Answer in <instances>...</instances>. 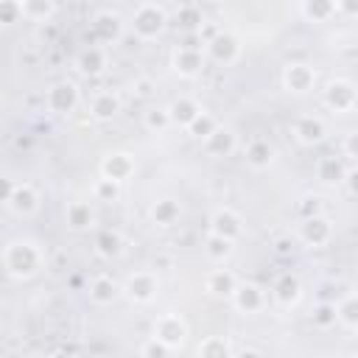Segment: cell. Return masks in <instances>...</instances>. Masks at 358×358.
<instances>
[{"label": "cell", "instance_id": "ee69618b", "mask_svg": "<svg viewBox=\"0 0 358 358\" xmlns=\"http://www.w3.org/2000/svg\"><path fill=\"white\" fill-rule=\"evenodd\" d=\"M50 358H76V355H73V352H67V350H59V352H53Z\"/></svg>", "mask_w": 358, "mask_h": 358}, {"label": "cell", "instance_id": "2e32d148", "mask_svg": "<svg viewBox=\"0 0 358 358\" xmlns=\"http://www.w3.org/2000/svg\"><path fill=\"white\" fill-rule=\"evenodd\" d=\"M207 50H210V56H213L215 62L229 64V62L238 56V39H235V36H229V34H218V36L207 45Z\"/></svg>", "mask_w": 358, "mask_h": 358}, {"label": "cell", "instance_id": "603a6c76", "mask_svg": "<svg viewBox=\"0 0 358 358\" xmlns=\"http://www.w3.org/2000/svg\"><path fill=\"white\" fill-rule=\"evenodd\" d=\"M246 162L252 165V168H266L268 162H271V145L266 143V140H252L249 145H246Z\"/></svg>", "mask_w": 358, "mask_h": 358}, {"label": "cell", "instance_id": "d590c367", "mask_svg": "<svg viewBox=\"0 0 358 358\" xmlns=\"http://www.w3.org/2000/svg\"><path fill=\"white\" fill-rule=\"evenodd\" d=\"M22 6V17H50L53 14V3H20Z\"/></svg>", "mask_w": 358, "mask_h": 358}, {"label": "cell", "instance_id": "7c38bea8", "mask_svg": "<svg viewBox=\"0 0 358 358\" xmlns=\"http://www.w3.org/2000/svg\"><path fill=\"white\" fill-rule=\"evenodd\" d=\"M101 171H103V179H109V182H123V179L134 171V162H131L129 154H109V157L103 159Z\"/></svg>", "mask_w": 358, "mask_h": 358}, {"label": "cell", "instance_id": "cb8c5ba5", "mask_svg": "<svg viewBox=\"0 0 358 358\" xmlns=\"http://www.w3.org/2000/svg\"><path fill=\"white\" fill-rule=\"evenodd\" d=\"M92 28H95V34H98L103 42H109V39H115V36L120 34V17L103 11V14L95 17V25H92Z\"/></svg>", "mask_w": 358, "mask_h": 358}, {"label": "cell", "instance_id": "83f0119b", "mask_svg": "<svg viewBox=\"0 0 358 358\" xmlns=\"http://www.w3.org/2000/svg\"><path fill=\"white\" fill-rule=\"evenodd\" d=\"M319 179H324V182H341V179H344V165H341V159H336V157H322V159H319Z\"/></svg>", "mask_w": 358, "mask_h": 358}, {"label": "cell", "instance_id": "e0dca14e", "mask_svg": "<svg viewBox=\"0 0 358 358\" xmlns=\"http://www.w3.org/2000/svg\"><path fill=\"white\" fill-rule=\"evenodd\" d=\"M294 134H296L299 143L313 145V143H319V140L324 137V123H322L319 117H299V120L294 123Z\"/></svg>", "mask_w": 358, "mask_h": 358}, {"label": "cell", "instance_id": "74e56055", "mask_svg": "<svg viewBox=\"0 0 358 358\" xmlns=\"http://www.w3.org/2000/svg\"><path fill=\"white\" fill-rule=\"evenodd\" d=\"M179 22H182L185 28H193V25L201 28V14H199V8H196V6H182V8H179Z\"/></svg>", "mask_w": 358, "mask_h": 358}, {"label": "cell", "instance_id": "ab89813d", "mask_svg": "<svg viewBox=\"0 0 358 358\" xmlns=\"http://www.w3.org/2000/svg\"><path fill=\"white\" fill-rule=\"evenodd\" d=\"M17 14H22V6H20V3H0V17H3L6 25H8Z\"/></svg>", "mask_w": 358, "mask_h": 358}, {"label": "cell", "instance_id": "6da1fadb", "mask_svg": "<svg viewBox=\"0 0 358 358\" xmlns=\"http://www.w3.org/2000/svg\"><path fill=\"white\" fill-rule=\"evenodd\" d=\"M3 263H6L8 274H14V277H28V274H34L36 266H39V252H36L34 243L17 241V243H8V246H6Z\"/></svg>", "mask_w": 358, "mask_h": 358}, {"label": "cell", "instance_id": "b9f144b4", "mask_svg": "<svg viewBox=\"0 0 358 358\" xmlns=\"http://www.w3.org/2000/svg\"><path fill=\"white\" fill-rule=\"evenodd\" d=\"M134 90H137L140 95H148V92H151V81H145V78H137V81H134Z\"/></svg>", "mask_w": 358, "mask_h": 358}, {"label": "cell", "instance_id": "44dd1931", "mask_svg": "<svg viewBox=\"0 0 358 358\" xmlns=\"http://www.w3.org/2000/svg\"><path fill=\"white\" fill-rule=\"evenodd\" d=\"M204 145H207V151L210 154H215V157H224V154H229L232 148H235V134L229 131V129H215L207 140H204Z\"/></svg>", "mask_w": 358, "mask_h": 358}, {"label": "cell", "instance_id": "f546056e", "mask_svg": "<svg viewBox=\"0 0 358 358\" xmlns=\"http://www.w3.org/2000/svg\"><path fill=\"white\" fill-rule=\"evenodd\" d=\"M204 252H207V257H213V260H224L229 252H232V241H227V238H221V235H207V243H204Z\"/></svg>", "mask_w": 358, "mask_h": 358}, {"label": "cell", "instance_id": "ba28073f", "mask_svg": "<svg viewBox=\"0 0 358 358\" xmlns=\"http://www.w3.org/2000/svg\"><path fill=\"white\" fill-rule=\"evenodd\" d=\"M324 103L336 112H347L352 109L355 103V90L347 84V81H333L327 90H324Z\"/></svg>", "mask_w": 358, "mask_h": 358}, {"label": "cell", "instance_id": "52a82bcc", "mask_svg": "<svg viewBox=\"0 0 358 358\" xmlns=\"http://www.w3.org/2000/svg\"><path fill=\"white\" fill-rule=\"evenodd\" d=\"M330 221L324 218V215H313V218H305L302 221V227H299V235H302V241L308 243V246H322V243H327L330 241Z\"/></svg>", "mask_w": 358, "mask_h": 358}, {"label": "cell", "instance_id": "ffe728a7", "mask_svg": "<svg viewBox=\"0 0 358 358\" xmlns=\"http://www.w3.org/2000/svg\"><path fill=\"white\" fill-rule=\"evenodd\" d=\"M117 109H120V101H117V95H115V92H98V95L92 98V106H90V112H92L98 120L115 117V115H117Z\"/></svg>", "mask_w": 358, "mask_h": 358}, {"label": "cell", "instance_id": "277c9868", "mask_svg": "<svg viewBox=\"0 0 358 358\" xmlns=\"http://www.w3.org/2000/svg\"><path fill=\"white\" fill-rule=\"evenodd\" d=\"M157 288H159V282H157L154 271H134L126 280V291L134 302H151L157 296Z\"/></svg>", "mask_w": 358, "mask_h": 358}, {"label": "cell", "instance_id": "8d00e7d4", "mask_svg": "<svg viewBox=\"0 0 358 358\" xmlns=\"http://www.w3.org/2000/svg\"><path fill=\"white\" fill-rule=\"evenodd\" d=\"M168 355H171V347H165L157 338H151V341L143 344V358H168Z\"/></svg>", "mask_w": 358, "mask_h": 358}, {"label": "cell", "instance_id": "f6af8a7d", "mask_svg": "<svg viewBox=\"0 0 358 358\" xmlns=\"http://www.w3.org/2000/svg\"><path fill=\"white\" fill-rule=\"evenodd\" d=\"M350 187H352V190H358V171H355V173H350Z\"/></svg>", "mask_w": 358, "mask_h": 358}, {"label": "cell", "instance_id": "60d3db41", "mask_svg": "<svg viewBox=\"0 0 358 358\" xmlns=\"http://www.w3.org/2000/svg\"><path fill=\"white\" fill-rule=\"evenodd\" d=\"M344 151H347L350 157H358V131H350V134H347V140H344Z\"/></svg>", "mask_w": 358, "mask_h": 358}, {"label": "cell", "instance_id": "484cf974", "mask_svg": "<svg viewBox=\"0 0 358 358\" xmlns=\"http://www.w3.org/2000/svg\"><path fill=\"white\" fill-rule=\"evenodd\" d=\"M199 358H232V352H229V347H227L224 338L210 336V338H204L199 344Z\"/></svg>", "mask_w": 358, "mask_h": 358}, {"label": "cell", "instance_id": "d4e9b609", "mask_svg": "<svg viewBox=\"0 0 358 358\" xmlns=\"http://www.w3.org/2000/svg\"><path fill=\"white\" fill-rule=\"evenodd\" d=\"M151 215H154V221H157L159 227H168V224H173V221L179 218V204L171 201V199H162V201H157V204L151 207Z\"/></svg>", "mask_w": 358, "mask_h": 358}, {"label": "cell", "instance_id": "bcb514c9", "mask_svg": "<svg viewBox=\"0 0 358 358\" xmlns=\"http://www.w3.org/2000/svg\"><path fill=\"white\" fill-rule=\"evenodd\" d=\"M277 252L285 255V252H288V241H280V243H277Z\"/></svg>", "mask_w": 358, "mask_h": 358}, {"label": "cell", "instance_id": "ac0fdd59", "mask_svg": "<svg viewBox=\"0 0 358 358\" xmlns=\"http://www.w3.org/2000/svg\"><path fill=\"white\" fill-rule=\"evenodd\" d=\"M238 288V280L232 277V271H224V268H215L210 277H207V291L210 294H218V296H232Z\"/></svg>", "mask_w": 358, "mask_h": 358}, {"label": "cell", "instance_id": "4dcf8cb0", "mask_svg": "<svg viewBox=\"0 0 358 358\" xmlns=\"http://www.w3.org/2000/svg\"><path fill=\"white\" fill-rule=\"evenodd\" d=\"M338 322H344L347 327H358V296H347L336 305Z\"/></svg>", "mask_w": 358, "mask_h": 358}, {"label": "cell", "instance_id": "9a60e30c", "mask_svg": "<svg viewBox=\"0 0 358 358\" xmlns=\"http://www.w3.org/2000/svg\"><path fill=\"white\" fill-rule=\"evenodd\" d=\"M36 190L31 187V185H14L11 187V193H8V199H6V204L11 207V210H17V213H31L34 207H36Z\"/></svg>", "mask_w": 358, "mask_h": 358}, {"label": "cell", "instance_id": "8fae6325", "mask_svg": "<svg viewBox=\"0 0 358 358\" xmlns=\"http://www.w3.org/2000/svg\"><path fill=\"white\" fill-rule=\"evenodd\" d=\"M173 67L176 73L182 76H196L201 70V50L196 45H182L176 53H173Z\"/></svg>", "mask_w": 358, "mask_h": 358}, {"label": "cell", "instance_id": "1f68e13d", "mask_svg": "<svg viewBox=\"0 0 358 358\" xmlns=\"http://www.w3.org/2000/svg\"><path fill=\"white\" fill-rule=\"evenodd\" d=\"M215 129H218V123H215V117H210L207 112H201V115L187 126V131H190L193 137H199V140H207Z\"/></svg>", "mask_w": 358, "mask_h": 358}, {"label": "cell", "instance_id": "d6986e66", "mask_svg": "<svg viewBox=\"0 0 358 358\" xmlns=\"http://www.w3.org/2000/svg\"><path fill=\"white\" fill-rule=\"evenodd\" d=\"M274 296L280 305H291L299 299V280L294 274H280L274 282Z\"/></svg>", "mask_w": 358, "mask_h": 358}, {"label": "cell", "instance_id": "9c48e42d", "mask_svg": "<svg viewBox=\"0 0 358 358\" xmlns=\"http://www.w3.org/2000/svg\"><path fill=\"white\" fill-rule=\"evenodd\" d=\"M76 101H78V90H76V84H70V81H62V84H56V87L48 92V106H50L53 112H70V109L76 106Z\"/></svg>", "mask_w": 358, "mask_h": 358}, {"label": "cell", "instance_id": "4316f807", "mask_svg": "<svg viewBox=\"0 0 358 358\" xmlns=\"http://www.w3.org/2000/svg\"><path fill=\"white\" fill-rule=\"evenodd\" d=\"M67 224H70L73 229H84V227H90V224H92L90 204H84V201H73V204L67 207Z\"/></svg>", "mask_w": 358, "mask_h": 358}, {"label": "cell", "instance_id": "30bf717a", "mask_svg": "<svg viewBox=\"0 0 358 358\" xmlns=\"http://www.w3.org/2000/svg\"><path fill=\"white\" fill-rule=\"evenodd\" d=\"M232 302L238 310H246V313H255L260 310L263 305V291L255 285V282H238L235 294H232Z\"/></svg>", "mask_w": 358, "mask_h": 358}, {"label": "cell", "instance_id": "3957f363", "mask_svg": "<svg viewBox=\"0 0 358 358\" xmlns=\"http://www.w3.org/2000/svg\"><path fill=\"white\" fill-rule=\"evenodd\" d=\"M185 336H187V327L185 322L176 316V313H162L157 322H154V338L162 341L165 347L176 350L185 344Z\"/></svg>", "mask_w": 358, "mask_h": 358}, {"label": "cell", "instance_id": "f35d334b", "mask_svg": "<svg viewBox=\"0 0 358 358\" xmlns=\"http://www.w3.org/2000/svg\"><path fill=\"white\" fill-rule=\"evenodd\" d=\"M95 196H98L101 201H112V199H117V182L101 179V182L95 185Z\"/></svg>", "mask_w": 358, "mask_h": 358}, {"label": "cell", "instance_id": "4fadbf2b", "mask_svg": "<svg viewBox=\"0 0 358 358\" xmlns=\"http://www.w3.org/2000/svg\"><path fill=\"white\" fill-rule=\"evenodd\" d=\"M76 67H78L84 76H98V73L106 67V56H103V50H101L98 45H90V48H84V50L78 53Z\"/></svg>", "mask_w": 358, "mask_h": 358}, {"label": "cell", "instance_id": "836d02e7", "mask_svg": "<svg viewBox=\"0 0 358 358\" xmlns=\"http://www.w3.org/2000/svg\"><path fill=\"white\" fill-rule=\"evenodd\" d=\"M145 126H148L151 131H162V129H168V126H171V115H168V109H148V112H145Z\"/></svg>", "mask_w": 358, "mask_h": 358}, {"label": "cell", "instance_id": "7bdbcfd3", "mask_svg": "<svg viewBox=\"0 0 358 358\" xmlns=\"http://www.w3.org/2000/svg\"><path fill=\"white\" fill-rule=\"evenodd\" d=\"M235 358H263V355H260L257 350H241V352H238Z\"/></svg>", "mask_w": 358, "mask_h": 358}, {"label": "cell", "instance_id": "7a4b0ae2", "mask_svg": "<svg viewBox=\"0 0 358 358\" xmlns=\"http://www.w3.org/2000/svg\"><path fill=\"white\" fill-rule=\"evenodd\" d=\"M134 34L140 39H154L157 34H162L168 17H165V8L157 6V3H143L134 8Z\"/></svg>", "mask_w": 358, "mask_h": 358}, {"label": "cell", "instance_id": "8992f818", "mask_svg": "<svg viewBox=\"0 0 358 358\" xmlns=\"http://www.w3.org/2000/svg\"><path fill=\"white\" fill-rule=\"evenodd\" d=\"M210 232H213V235H221V238H227V241H235V238L241 235V218H238L229 207H221V210H215L213 218H210Z\"/></svg>", "mask_w": 358, "mask_h": 358}, {"label": "cell", "instance_id": "f1b7e54d", "mask_svg": "<svg viewBox=\"0 0 358 358\" xmlns=\"http://www.w3.org/2000/svg\"><path fill=\"white\" fill-rule=\"evenodd\" d=\"M95 246H98V255H101V257H117L123 241H120L117 232H101L98 241H95Z\"/></svg>", "mask_w": 358, "mask_h": 358}, {"label": "cell", "instance_id": "d6a6232c", "mask_svg": "<svg viewBox=\"0 0 358 358\" xmlns=\"http://www.w3.org/2000/svg\"><path fill=\"white\" fill-rule=\"evenodd\" d=\"M336 11H338L336 3H302V14H305L308 20H313V22L327 20V17L336 14Z\"/></svg>", "mask_w": 358, "mask_h": 358}, {"label": "cell", "instance_id": "5b68a950", "mask_svg": "<svg viewBox=\"0 0 358 358\" xmlns=\"http://www.w3.org/2000/svg\"><path fill=\"white\" fill-rule=\"evenodd\" d=\"M282 81H285V90H288V92L302 95V92H308V90L313 87L316 73H313L308 64H302V62H291V64L285 67V73H282Z\"/></svg>", "mask_w": 358, "mask_h": 358}, {"label": "cell", "instance_id": "5bb4252c", "mask_svg": "<svg viewBox=\"0 0 358 358\" xmlns=\"http://www.w3.org/2000/svg\"><path fill=\"white\" fill-rule=\"evenodd\" d=\"M168 115H171V123L187 129V126L201 115V109H199L196 101H190V98H176V101L168 106Z\"/></svg>", "mask_w": 358, "mask_h": 358}, {"label": "cell", "instance_id": "7402d4cb", "mask_svg": "<svg viewBox=\"0 0 358 358\" xmlns=\"http://www.w3.org/2000/svg\"><path fill=\"white\" fill-rule=\"evenodd\" d=\"M115 294H117V285H115V280H109V277H95V280L90 282V299L98 302V305L112 302Z\"/></svg>", "mask_w": 358, "mask_h": 358}, {"label": "cell", "instance_id": "e575fe53", "mask_svg": "<svg viewBox=\"0 0 358 358\" xmlns=\"http://www.w3.org/2000/svg\"><path fill=\"white\" fill-rule=\"evenodd\" d=\"M338 319V313H336V305H319L316 308V313H313V324H319V327H330L333 322Z\"/></svg>", "mask_w": 358, "mask_h": 358}]
</instances>
